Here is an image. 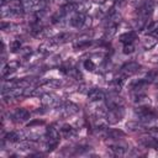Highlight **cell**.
<instances>
[{
    "label": "cell",
    "mask_w": 158,
    "mask_h": 158,
    "mask_svg": "<svg viewBox=\"0 0 158 158\" xmlns=\"http://www.w3.org/2000/svg\"><path fill=\"white\" fill-rule=\"evenodd\" d=\"M137 19H136V28L137 30H142L148 19L151 17L152 12H153V1L152 0H146L138 9H137Z\"/></svg>",
    "instance_id": "obj_1"
},
{
    "label": "cell",
    "mask_w": 158,
    "mask_h": 158,
    "mask_svg": "<svg viewBox=\"0 0 158 158\" xmlns=\"http://www.w3.org/2000/svg\"><path fill=\"white\" fill-rule=\"evenodd\" d=\"M135 114L138 117V120L141 122H144V123L153 122V121H156L158 118V112L154 111V110H152L148 106H138L135 110Z\"/></svg>",
    "instance_id": "obj_2"
},
{
    "label": "cell",
    "mask_w": 158,
    "mask_h": 158,
    "mask_svg": "<svg viewBox=\"0 0 158 158\" xmlns=\"http://www.w3.org/2000/svg\"><path fill=\"white\" fill-rule=\"evenodd\" d=\"M21 6L26 12H40L48 6L47 0H21Z\"/></svg>",
    "instance_id": "obj_3"
},
{
    "label": "cell",
    "mask_w": 158,
    "mask_h": 158,
    "mask_svg": "<svg viewBox=\"0 0 158 158\" xmlns=\"http://www.w3.org/2000/svg\"><path fill=\"white\" fill-rule=\"evenodd\" d=\"M125 116V109H123V105H120V106H112V107H109L107 109V112H106V122L110 123V125H115L117 122H120Z\"/></svg>",
    "instance_id": "obj_4"
},
{
    "label": "cell",
    "mask_w": 158,
    "mask_h": 158,
    "mask_svg": "<svg viewBox=\"0 0 158 158\" xmlns=\"http://www.w3.org/2000/svg\"><path fill=\"white\" fill-rule=\"evenodd\" d=\"M139 69H141V64L139 63H137V62H127L121 67L120 73H121L122 77L128 78V77L135 75L136 73H138Z\"/></svg>",
    "instance_id": "obj_5"
},
{
    "label": "cell",
    "mask_w": 158,
    "mask_h": 158,
    "mask_svg": "<svg viewBox=\"0 0 158 158\" xmlns=\"http://www.w3.org/2000/svg\"><path fill=\"white\" fill-rule=\"evenodd\" d=\"M25 89H26V88H23V86H19V85L12 86V88H10V89L2 91V98L5 99V101H7L9 99H16V98H20V96L25 95Z\"/></svg>",
    "instance_id": "obj_6"
},
{
    "label": "cell",
    "mask_w": 158,
    "mask_h": 158,
    "mask_svg": "<svg viewBox=\"0 0 158 158\" xmlns=\"http://www.w3.org/2000/svg\"><path fill=\"white\" fill-rule=\"evenodd\" d=\"M60 110V115L62 116H64V117H68V116H73L74 114H77L78 111H79V106L77 105V104H74V102H64L60 107H59Z\"/></svg>",
    "instance_id": "obj_7"
},
{
    "label": "cell",
    "mask_w": 158,
    "mask_h": 158,
    "mask_svg": "<svg viewBox=\"0 0 158 158\" xmlns=\"http://www.w3.org/2000/svg\"><path fill=\"white\" fill-rule=\"evenodd\" d=\"M86 16H85V14H81V12H75L72 17H70V20H69V23H70V26H73V27H75V28H81L84 25H85V22H86Z\"/></svg>",
    "instance_id": "obj_8"
},
{
    "label": "cell",
    "mask_w": 158,
    "mask_h": 158,
    "mask_svg": "<svg viewBox=\"0 0 158 158\" xmlns=\"http://www.w3.org/2000/svg\"><path fill=\"white\" fill-rule=\"evenodd\" d=\"M106 98V94L104 90L101 89H90V91L88 93V99L90 102H99V101H102L104 99Z\"/></svg>",
    "instance_id": "obj_9"
},
{
    "label": "cell",
    "mask_w": 158,
    "mask_h": 158,
    "mask_svg": "<svg viewBox=\"0 0 158 158\" xmlns=\"http://www.w3.org/2000/svg\"><path fill=\"white\" fill-rule=\"evenodd\" d=\"M30 111L26 110V109H16L12 114V118L16 121V122H23V121H27L30 120Z\"/></svg>",
    "instance_id": "obj_10"
},
{
    "label": "cell",
    "mask_w": 158,
    "mask_h": 158,
    "mask_svg": "<svg viewBox=\"0 0 158 158\" xmlns=\"http://www.w3.org/2000/svg\"><path fill=\"white\" fill-rule=\"evenodd\" d=\"M46 137L47 141H53V142H59V130L56 128L54 125L49 126L46 131Z\"/></svg>",
    "instance_id": "obj_11"
},
{
    "label": "cell",
    "mask_w": 158,
    "mask_h": 158,
    "mask_svg": "<svg viewBox=\"0 0 158 158\" xmlns=\"http://www.w3.org/2000/svg\"><path fill=\"white\" fill-rule=\"evenodd\" d=\"M41 102L44 105V106H53L58 102V99L56 95L53 94H49V93H46L42 95V99H41Z\"/></svg>",
    "instance_id": "obj_12"
},
{
    "label": "cell",
    "mask_w": 158,
    "mask_h": 158,
    "mask_svg": "<svg viewBox=\"0 0 158 158\" xmlns=\"http://www.w3.org/2000/svg\"><path fill=\"white\" fill-rule=\"evenodd\" d=\"M136 38H137V33L135 31H128V32H125L120 36V42H122L123 44L133 43Z\"/></svg>",
    "instance_id": "obj_13"
},
{
    "label": "cell",
    "mask_w": 158,
    "mask_h": 158,
    "mask_svg": "<svg viewBox=\"0 0 158 158\" xmlns=\"http://www.w3.org/2000/svg\"><path fill=\"white\" fill-rule=\"evenodd\" d=\"M70 37H72V35H70V33L62 32V33H59V35H57V36L52 37V38H51V41L57 46V44H62V43H64V42L69 41V38H70Z\"/></svg>",
    "instance_id": "obj_14"
},
{
    "label": "cell",
    "mask_w": 158,
    "mask_h": 158,
    "mask_svg": "<svg viewBox=\"0 0 158 158\" xmlns=\"http://www.w3.org/2000/svg\"><path fill=\"white\" fill-rule=\"evenodd\" d=\"M26 135H23L22 132H19V131H11L6 135V141L9 142H20L22 138H25Z\"/></svg>",
    "instance_id": "obj_15"
},
{
    "label": "cell",
    "mask_w": 158,
    "mask_h": 158,
    "mask_svg": "<svg viewBox=\"0 0 158 158\" xmlns=\"http://www.w3.org/2000/svg\"><path fill=\"white\" fill-rule=\"evenodd\" d=\"M109 149L115 156H123L126 153V147L125 146H121V144H110L109 146Z\"/></svg>",
    "instance_id": "obj_16"
},
{
    "label": "cell",
    "mask_w": 158,
    "mask_h": 158,
    "mask_svg": "<svg viewBox=\"0 0 158 158\" xmlns=\"http://www.w3.org/2000/svg\"><path fill=\"white\" fill-rule=\"evenodd\" d=\"M135 102L138 106H148L151 104V100L144 94H139V95H136L135 96Z\"/></svg>",
    "instance_id": "obj_17"
},
{
    "label": "cell",
    "mask_w": 158,
    "mask_h": 158,
    "mask_svg": "<svg viewBox=\"0 0 158 158\" xmlns=\"http://www.w3.org/2000/svg\"><path fill=\"white\" fill-rule=\"evenodd\" d=\"M60 133H62V136L64 137V138H69V137H72V136H74V128L70 126V125H68V123H65V125H63L62 127H60Z\"/></svg>",
    "instance_id": "obj_18"
},
{
    "label": "cell",
    "mask_w": 158,
    "mask_h": 158,
    "mask_svg": "<svg viewBox=\"0 0 158 158\" xmlns=\"http://www.w3.org/2000/svg\"><path fill=\"white\" fill-rule=\"evenodd\" d=\"M116 28H117V23H109L106 31H105V38L109 40V38H112L114 35L116 33Z\"/></svg>",
    "instance_id": "obj_19"
},
{
    "label": "cell",
    "mask_w": 158,
    "mask_h": 158,
    "mask_svg": "<svg viewBox=\"0 0 158 158\" xmlns=\"http://www.w3.org/2000/svg\"><path fill=\"white\" fill-rule=\"evenodd\" d=\"M157 43V38L153 37V38H147L144 42H143V48L144 49H151L152 47H154V44Z\"/></svg>",
    "instance_id": "obj_20"
},
{
    "label": "cell",
    "mask_w": 158,
    "mask_h": 158,
    "mask_svg": "<svg viewBox=\"0 0 158 158\" xmlns=\"http://www.w3.org/2000/svg\"><path fill=\"white\" fill-rule=\"evenodd\" d=\"M126 127H127L130 131H138V130H141L143 126H142L141 123H138V122L130 121V122H127V123H126Z\"/></svg>",
    "instance_id": "obj_21"
},
{
    "label": "cell",
    "mask_w": 158,
    "mask_h": 158,
    "mask_svg": "<svg viewBox=\"0 0 158 158\" xmlns=\"http://www.w3.org/2000/svg\"><path fill=\"white\" fill-rule=\"evenodd\" d=\"M95 68H96V65H95V63L93 62V59H86V60L84 62V69H86L88 72H94Z\"/></svg>",
    "instance_id": "obj_22"
},
{
    "label": "cell",
    "mask_w": 158,
    "mask_h": 158,
    "mask_svg": "<svg viewBox=\"0 0 158 158\" xmlns=\"http://www.w3.org/2000/svg\"><path fill=\"white\" fill-rule=\"evenodd\" d=\"M20 48H21V42H20L19 40H14V41L10 43V51H11V52H17Z\"/></svg>",
    "instance_id": "obj_23"
},
{
    "label": "cell",
    "mask_w": 158,
    "mask_h": 158,
    "mask_svg": "<svg viewBox=\"0 0 158 158\" xmlns=\"http://www.w3.org/2000/svg\"><path fill=\"white\" fill-rule=\"evenodd\" d=\"M122 52H123L125 54H131V53H133V52H135V46H133V43L123 44V49H122Z\"/></svg>",
    "instance_id": "obj_24"
},
{
    "label": "cell",
    "mask_w": 158,
    "mask_h": 158,
    "mask_svg": "<svg viewBox=\"0 0 158 158\" xmlns=\"http://www.w3.org/2000/svg\"><path fill=\"white\" fill-rule=\"evenodd\" d=\"M148 135L153 138H157L158 139V127H153L151 130H148Z\"/></svg>",
    "instance_id": "obj_25"
},
{
    "label": "cell",
    "mask_w": 158,
    "mask_h": 158,
    "mask_svg": "<svg viewBox=\"0 0 158 158\" xmlns=\"http://www.w3.org/2000/svg\"><path fill=\"white\" fill-rule=\"evenodd\" d=\"M153 36H154V37H156V38L158 40V27H157V28H156V30L153 31Z\"/></svg>",
    "instance_id": "obj_26"
},
{
    "label": "cell",
    "mask_w": 158,
    "mask_h": 158,
    "mask_svg": "<svg viewBox=\"0 0 158 158\" xmlns=\"http://www.w3.org/2000/svg\"><path fill=\"white\" fill-rule=\"evenodd\" d=\"M67 2H69V4H75V2H78L79 0H65Z\"/></svg>",
    "instance_id": "obj_27"
}]
</instances>
